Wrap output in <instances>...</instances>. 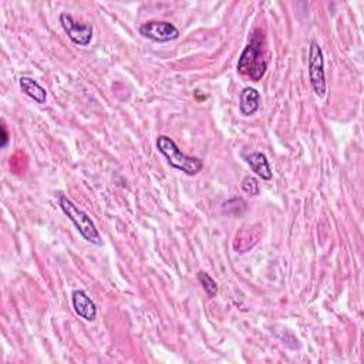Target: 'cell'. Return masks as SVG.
I'll return each mask as SVG.
<instances>
[{"label": "cell", "instance_id": "7a4b0ae2", "mask_svg": "<svg viewBox=\"0 0 364 364\" xmlns=\"http://www.w3.org/2000/svg\"><path fill=\"white\" fill-rule=\"evenodd\" d=\"M156 150L165 156L168 164L172 168L184 172L190 176L199 174L203 168L202 159H199L196 156H190V155L182 152L181 148L176 145V143L167 135H158Z\"/></svg>", "mask_w": 364, "mask_h": 364}, {"label": "cell", "instance_id": "4fadbf2b", "mask_svg": "<svg viewBox=\"0 0 364 364\" xmlns=\"http://www.w3.org/2000/svg\"><path fill=\"white\" fill-rule=\"evenodd\" d=\"M8 143H9V132L6 130V125L2 124V144L0 145H2V148H5L8 145Z\"/></svg>", "mask_w": 364, "mask_h": 364}, {"label": "cell", "instance_id": "30bf717a", "mask_svg": "<svg viewBox=\"0 0 364 364\" xmlns=\"http://www.w3.org/2000/svg\"><path fill=\"white\" fill-rule=\"evenodd\" d=\"M245 161L250 167V170H252L263 181H270L273 178L270 164H269L267 158H266V155L263 152L249 154V155L245 156Z\"/></svg>", "mask_w": 364, "mask_h": 364}, {"label": "cell", "instance_id": "52a82bcc", "mask_svg": "<svg viewBox=\"0 0 364 364\" xmlns=\"http://www.w3.org/2000/svg\"><path fill=\"white\" fill-rule=\"evenodd\" d=\"M72 305H73L76 314L80 316L81 318H84V321L94 322L97 318V306L93 302V299H91L84 290H81V289L73 290Z\"/></svg>", "mask_w": 364, "mask_h": 364}, {"label": "cell", "instance_id": "5b68a950", "mask_svg": "<svg viewBox=\"0 0 364 364\" xmlns=\"http://www.w3.org/2000/svg\"><path fill=\"white\" fill-rule=\"evenodd\" d=\"M140 34L156 43H168L179 37V30L170 21L150 20L143 23L139 29Z\"/></svg>", "mask_w": 364, "mask_h": 364}, {"label": "cell", "instance_id": "9c48e42d", "mask_svg": "<svg viewBox=\"0 0 364 364\" xmlns=\"http://www.w3.org/2000/svg\"><path fill=\"white\" fill-rule=\"evenodd\" d=\"M19 85L20 90L23 91V94H26L32 100H34L37 104H44L48 101V91L40 83H37L34 79L28 77V76H21L19 79Z\"/></svg>", "mask_w": 364, "mask_h": 364}, {"label": "cell", "instance_id": "6da1fadb", "mask_svg": "<svg viewBox=\"0 0 364 364\" xmlns=\"http://www.w3.org/2000/svg\"><path fill=\"white\" fill-rule=\"evenodd\" d=\"M267 63L265 33L261 29H255L239 57L238 73L249 77L252 81H259L266 74Z\"/></svg>", "mask_w": 364, "mask_h": 364}, {"label": "cell", "instance_id": "8992f818", "mask_svg": "<svg viewBox=\"0 0 364 364\" xmlns=\"http://www.w3.org/2000/svg\"><path fill=\"white\" fill-rule=\"evenodd\" d=\"M60 23L68 39L74 44L85 48V46H88L91 40H93V26L87 25V23L77 21L72 14L61 13Z\"/></svg>", "mask_w": 364, "mask_h": 364}, {"label": "cell", "instance_id": "ba28073f", "mask_svg": "<svg viewBox=\"0 0 364 364\" xmlns=\"http://www.w3.org/2000/svg\"><path fill=\"white\" fill-rule=\"evenodd\" d=\"M261 107V93L254 87H246L241 93L239 111L243 117H250Z\"/></svg>", "mask_w": 364, "mask_h": 364}, {"label": "cell", "instance_id": "277c9868", "mask_svg": "<svg viewBox=\"0 0 364 364\" xmlns=\"http://www.w3.org/2000/svg\"><path fill=\"white\" fill-rule=\"evenodd\" d=\"M309 79L317 97H325L327 93L326 76H325V56L321 44L312 39L309 46Z\"/></svg>", "mask_w": 364, "mask_h": 364}, {"label": "cell", "instance_id": "8fae6325", "mask_svg": "<svg viewBox=\"0 0 364 364\" xmlns=\"http://www.w3.org/2000/svg\"><path fill=\"white\" fill-rule=\"evenodd\" d=\"M198 281L199 283L202 285V289L205 290V293H207V296L210 299L215 298V296L218 294V283L210 275V273L207 272H198Z\"/></svg>", "mask_w": 364, "mask_h": 364}, {"label": "cell", "instance_id": "7c38bea8", "mask_svg": "<svg viewBox=\"0 0 364 364\" xmlns=\"http://www.w3.org/2000/svg\"><path fill=\"white\" fill-rule=\"evenodd\" d=\"M241 187H242V191H243V192H246L247 195H252V196L259 195V191H261V190H259V182L256 181V178L250 176V175L245 176V178L242 179Z\"/></svg>", "mask_w": 364, "mask_h": 364}, {"label": "cell", "instance_id": "3957f363", "mask_svg": "<svg viewBox=\"0 0 364 364\" xmlns=\"http://www.w3.org/2000/svg\"><path fill=\"white\" fill-rule=\"evenodd\" d=\"M59 205H60L61 211L64 212V215L74 223L76 230L80 232L83 239H85L88 243H93L96 246L103 245L101 235L96 228V223L93 222V219H91L83 210H80L72 199H68V196H65L64 194H60Z\"/></svg>", "mask_w": 364, "mask_h": 364}]
</instances>
